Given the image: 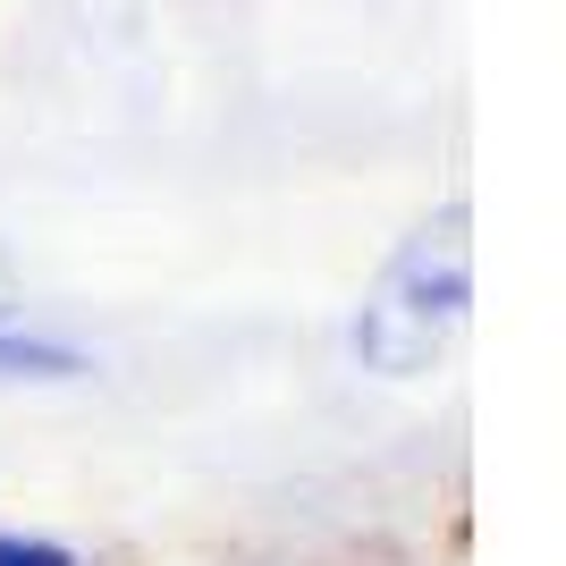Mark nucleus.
Wrapping results in <instances>:
<instances>
[{"mask_svg":"<svg viewBox=\"0 0 566 566\" xmlns=\"http://www.w3.org/2000/svg\"><path fill=\"white\" fill-rule=\"evenodd\" d=\"M473 296V254H465V212H440V229L406 237V254L380 271V287L355 313V355L389 380L431 373Z\"/></svg>","mask_w":566,"mask_h":566,"instance_id":"f257e3e1","label":"nucleus"},{"mask_svg":"<svg viewBox=\"0 0 566 566\" xmlns=\"http://www.w3.org/2000/svg\"><path fill=\"white\" fill-rule=\"evenodd\" d=\"M0 566H85V558L43 542V533H0Z\"/></svg>","mask_w":566,"mask_h":566,"instance_id":"f03ea898","label":"nucleus"}]
</instances>
